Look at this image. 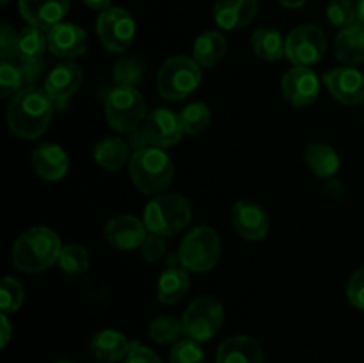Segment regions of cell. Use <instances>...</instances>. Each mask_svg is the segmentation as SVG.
Returning a JSON list of instances; mask_svg holds the SVG:
<instances>
[{"label":"cell","instance_id":"cell-18","mask_svg":"<svg viewBox=\"0 0 364 363\" xmlns=\"http://www.w3.org/2000/svg\"><path fill=\"white\" fill-rule=\"evenodd\" d=\"M149 235L144 221L134 216H116L105 224V237L110 246L121 251L141 248Z\"/></svg>","mask_w":364,"mask_h":363},{"label":"cell","instance_id":"cell-32","mask_svg":"<svg viewBox=\"0 0 364 363\" xmlns=\"http://www.w3.org/2000/svg\"><path fill=\"white\" fill-rule=\"evenodd\" d=\"M25 78L23 68L18 60H2L0 63V95L2 98H13L23 89Z\"/></svg>","mask_w":364,"mask_h":363},{"label":"cell","instance_id":"cell-12","mask_svg":"<svg viewBox=\"0 0 364 363\" xmlns=\"http://www.w3.org/2000/svg\"><path fill=\"white\" fill-rule=\"evenodd\" d=\"M323 84L331 96L343 105H359L364 102V75L354 66H340L323 75Z\"/></svg>","mask_w":364,"mask_h":363},{"label":"cell","instance_id":"cell-1","mask_svg":"<svg viewBox=\"0 0 364 363\" xmlns=\"http://www.w3.org/2000/svg\"><path fill=\"white\" fill-rule=\"evenodd\" d=\"M53 102L45 89L28 85L11 98L7 105V123L20 139L34 141L41 137L53 117Z\"/></svg>","mask_w":364,"mask_h":363},{"label":"cell","instance_id":"cell-46","mask_svg":"<svg viewBox=\"0 0 364 363\" xmlns=\"http://www.w3.org/2000/svg\"><path fill=\"white\" fill-rule=\"evenodd\" d=\"M355 7H358V21L359 23H364V0H358Z\"/></svg>","mask_w":364,"mask_h":363},{"label":"cell","instance_id":"cell-9","mask_svg":"<svg viewBox=\"0 0 364 363\" xmlns=\"http://www.w3.org/2000/svg\"><path fill=\"white\" fill-rule=\"evenodd\" d=\"M183 333L196 342H206L215 337L224 324V308L217 299L203 295L194 299L181 317Z\"/></svg>","mask_w":364,"mask_h":363},{"label":"cell","instance_id":"cell-30","mask_svg":"<svg viewBox=\"0 0 364 363\" xmlns=\"http://www.w3.org/2000/svg\"><path fill=\"white\" fill-rule=\"evenodd\" d=\"M112 78L117 85H128L135 88L144 78V60L141 57L127 56L121 57L112 70Z\"/></svg>","mask_w":364,"mask_h":363},{"label":"cell","instance_id":"cell-21","mask_svg":"<svg viewBox=\"0 0 364 363\" xmlns=\"http://www.w3.org/2000/svg\"><path fill=\"white\" fill-rule=\"evenodd\" d=\"M217 363H263V351L251 337L237 335L219 345Z\"/></svg>","mask_w":364,"mask_h":363},{"label":"cell","instance_id":"cell-14","mask_svg":"<svg viewBox=\"0 0 364 363\" xmlns=\"http://www.w3.org/2000/svg\"><path fill=\"white\" fill-rule=\"evenodd\" d=\"M82 75L80 66L73 60H64V63L57 64L45 80V91L53 102L57 109H64L66 103L75 96V93L80 89L82 85Z\"/></svg>","mask_w":364,"mask_h":363},{"label":"cell","instance_id":"cell-3","mask_svg":"<svg viewBox=\"0 0 364 363\" xmlns=\"http://www.w3.org/2000/svg\"><path fill=\"white\" fill-rule=\"evenodd\" d=\"M128 169L134 185L144 194H160L173 184V160L160 148L148 146L135 149V153H132Z\"/></svg>","mask_w":364,"mask_h":363},{"label":"cell","instance_id":"cell-43","mask_svg":"<svg viewBox=\"0 0 364 363\" xmlns=\"http://www.w3.org/2000/svg\"><path fill=\"white\" fill-rule=\"evenodd\" d=\"M82 4L84 6H87L89 9L92 11H105L109 9V7H112L110 4H112V0H82Z\"/></svg>","mask_w":364,"mask_h":363},{"label":"cell","instance_id":"cell-25","mask_svg":"<svg viewBox=\"0 0 364 363\" xmlns=\"http://www.w3.org/2000/svg\"><path fill=\"white\" fill-rule=\"evenodd\" d=\"M95 162L102 169L117 171L130 162V144L121 137H103L95 146Z\"/></svg>","mask_w":364,"mask_h":363},{"label":"cell","instance_id":"cell-7","mask_svg":"<svg viewBox=\"0 0 364 363\" xmlns=\"http://www.w3.org/2000/svg\"><path fill=\"white\" fill-rule=\"evenodd\" d=\"M105 116L110 128L130 134L146 120V102L137 88L116 85L105 96Z\"/></svg>","mask_w":364,"mask_h":363},{"label":"cell","instance_id":"cell-28","mask_svg":"<svg viewBox=\"0 0 364 363\" xmlns=\"http://www.w3.org/2000/svg\"><path fill=\"white\" fill-rule=\"evenodd\" d=\"M46 48H48V39L45 31L28 25L18 34L16 60L20 64H43Z\"/></svg>","mask_w":364,"mask_h":363},{"label":"cell","instance_id":"cell-41","mask_svg":"<svg viewBox=\"0 0 364 363\" xmlns=\"http://www.w3.org/2000/svg\"><path fill=\"white\" fill-rule=\"evenodd\" d=\"M124 363H162L159 354L153 349L141 345L139 342H132V349L124 358Z\"/></svg>","mask_w":364,"mask_h":363},{"label":"cell","instance_id":"cell-24","mask_svg":"<svg viewBox=\"0 0 364 363\" xmlns=\"http://www.w3.org/2000/svg\"><path fill=\"white\" fill-rule=\"evenodd\" d=\"M188 292V274L181 265H169L159 278L156 298L164 305H176Z\"/></svg>","mask_w":364,"mask_h":363},{"label":"cell","instance_id":"cell-15","mask_svg":"<svg viewBox=\"0 0 364 363\" xmlns=\"http://www.w3.org/2000/svg\"><path fill=\"white\" fill-rule=\"evenodd\" d=\"M281 91L284 100L294 107L311 105L320 95L318 75L311 68L294 66L288 73H284L281 80Z\"/></svg>","mask_w":364,"mask_h":363},{"label":"cell","instance_id":"cell-4","mask_svg":"<svg viewBox=\"0 0 364 363\" xmlns=\"http://www.w3.org/2000/svg\"><path fill=\"white\" fill-rule=\"evenodd\" d=\"M192 206L185 196L171 192V194H156L146 205L144 224L149 233L160 237L176 235L191 223Z\"/></svg>","mask_w":364,"mask_h":363},{"label":"cell","instance_id":"cell-27","mask_svg":"<svg viewBox=\"0 0 364 363\" xmlns=\"http://www.w3.org/2000/svg\"><path fill=\"white\" fill-rule=\"evenodd\" d=\"M304 160L309 169L318 178L329 180L340 169V157L333 146L326 142H311L304 152Z\"/></svg>","mask_w":364,"mask_h":363},{"label":"cell","instance_id":"cell-13","mask_svg":"<svg viewBox=\"0 0 364 363\" xmlns=\"http://www.w3.org/2000/svg\"><path fill=\"white\" fill-rule=\"evenodd\" d=\"M231 224L242 238L249 242L262 241L270 230V217L258 203L242 199L231 209Z\"/></svg>","mask_w":364,"mask_h":363},{"label":"cell","instance_id":"cell-23","mask_svg":"<svg viewBox=\"0 0 364 363\" xmlns=\"http://www.w3.org/2000/svg\"><path fill=\"white\" fill-rule=\"evenodd\" d=\"M334 56L347 66L364 63V23L341 28L334 41Z\"/></svg>","mask_w":364,"mask_h":363},{"label":"cell","instance_id":"cell-39","mask_svg":"<svg viewBox=\"0 0 364 363\" xmlns=\"http://www.w3.org/2000/svg\"><path fill=\"white\" fill-rule=\"evenodd\" d=\"M139 249H141V255L146 262L156 263L166 256V241L160 235L149 233Z\"/></svg>","mask_w":364,"mask_h":363},{"label":"cell","instance_id":"cell-45","mask_svg":"<svg viewBox=\"0 0 364 363\" xmlns=\"http://www.w3.org/2000/svg\"><path fill=\"white\" fill-rule=\"evenodd\" d=\"M283 7H288V9H297V7L304 6L308 0H277Z\"/></svg>","mask_w":364,"mask_h":363},{"label":"cell","instance_id":"cell-26","mask_svg":"<svg viewBox=\"0 0 364 363\" xmlns=\"http://www.w3.org/2000/svg\"><path fill=\"white\" fill-rule=\"evenodd\" d=\"M228 41L219 31H206L198 36L192 48V59L201 68H212L226 56Z\"/></svg>","mask_w":364,"mask_h":363},{"label":"cell","instance_id":"cell-5","mask_svg":"<svg viewBox=\"0 0 364 363\" xmlns=\"http://www.w3.org/2000/svg\"><path fill=\"white\" fill-rule=\"evenodd\" d=\"M201 78V68L194 59L174 56L160 66L156 73V89L167 102H180L199 88Z\"/></svg>","mask_w":364,"mask_h":363},{"label":"cell","instance_id":"cell-2","mask_svg":"<svg viewBox=\"0 0 364 363\" xmlns=\"http://www.w3.org/2000/svg\"><path fill=\"white\" fill-rule=\"evenodd\" d=\"M60 237L48 226H34L23 231L13 244L11 260L18 270L38 274L59 262Z\"/></svg>","mask_w":364,"mask_h":363},{"label":"cell","instance_id":"cell-34","mask_svg":"<svg viewBox=\"0 0 364 363\" xmlns=\"http://www.w3.org/2000/svg\"><path fill=\"white\" fill-rule=\"evenodd\" d=\"M326 16L333 27L341 31L358 23V7L354 0H331L327 4Z\"/></svg>","mask_w":364,"mask_h":363},{"label":"cell","instance_id":"cell-31","mask_svg":"<svg viewBox=\"0 0 364 363\" xmlns=\"http://www.w3.org/2000/svg\"><path fill=\"white\" fill-rule=\"evenodd\" d=\"M183 335V324L176 317L160 315L149 324V338L156 344H176Z\"/></svg>","mask_w":364,"mask_h":363},{"label":"cell","instance_id":"cell-48","mask_svg":"<svg viewBox=\"0 0 364 363\" xmlns=\"http://www.w3.org/2000/svg\"><path fill=\"white\" fill-rule=\"evenodd\" d=\"M55 363H71V362H55Z\"/></svg>","mask_w":364,"mask_h":363},{"label":"cell","instance_id":"cell-40","mask_svg":"<svg viewBox=\"0 0 364 363\" xmlns=\"http://www.w3.org/2000/svg\"><path fill=\"white\" fill-rule=\"evenodd\" d=\"M347 298L354 308L364 312V267L355 270L347 283Z\"/></svg>","mask_w":364,"mask_h":363},{"label":"cell","instance_id":"cell-20","mask_svg":"<svg viewBox=\"0 0 364 363\" xmlns=\"http://www.w3.org/2000/svg\"><path fill=\"white\" fill-rule=\"evenodd\" d=\"M258 14V0H217L213 20L224 31H238L251 23Z\"/></svg>","mask_w":364,"mask_h":363},{"label":"cell","instance_id":"cell-35","mask_svg":"<svg viewBox=\"0 0 364 363\" xmlns=\"http://www.w3.org/2000/svg\"><path fill=\"white\" fill-rule=\"evenodd\" d=\"M91 260H89L87 249L78 244L63 246V251L59 256V267L68 274H82L89 269Z\"/></svg>","mask_w":364,"mask_h":363},{"label":"cell","instance_id":"cell-17","mask_svg":"<svg viewBox=\"0 0 364 363\" xmlns=\"http://www.w3.org/2000/svg\"><path fill=\"white\" fill-rule=\"evenodd\" d=\"M71 0H18L20 14L28 25L48 32L63 21Z\"/></svg>","mask_w":364,"mask_h":363},{"label":"cell","instance_id":"cell-19","mask_svg":"<svg viewBox=\"0 0 364 363\" xmlns=\"http://www.w3.org/2000/svg\"><path fill=\"white\" fill-rule=\"evenodd\" d=\"M31 162L38 177L46 182H57L70 171V157L55 142H43L32 152Z\"/></svg>","mask_w":364,"mask_h":363},{"label":"cell","instance_id":"cell-8","mask_svg":"<svg viewBox=\"0 0 364 363\" xmlns=\"http://www.w3.org/2000/svg\"><path fill=\"white\" fill-rule=\"evenodd\" d=\"M180 265L192 273H206L220 258V238L213 228L198 226L188 231L178 249Z\"/></svg>","mask_w":364,"mask_h":363},{"label":"cell","instance_id":"cell-37","mask_svg":"<svg viewBox=\"0 0 364 363\" xmlns=\"http://www.w3.org/2000/svg\"><path fill=\"white\" fill-rule=\"evenodd\" d=\"M171 363H205V352H203L199 342L192 338H183L176 342L171 349Z\"/></svg>","mask_w":364,"mask_h":363},{"label":"cell","instance_id":"cell-6","mask_svg":"<svg viewBox=\"0 0 364 363\" xmlns=\"http://www.w3.org/2000/svg\"><path fill=\"white\" fill-rule=\"evenodd\" d=\"M185 130L181 125L180 114H174L169 109H155L146 116L141 127L130 132V141L128 144L134 148H153L166 149L178 144L183 137Z\"/></svg>","mask_w":364,"mask_h":363},{"label":"cell","instance_id":"cell-36","mask_svg":"<svg viewBox=\"0 0 364 363\" xmlns=\"http://www.w3.org/2000/svg\"><path fill=\"white\" fill-rule=\"evenodd\" d=\"M0 305L6 315L18 312L23 305V288L14 278L6 276L0 283Z\"/></svg>","mask_w":364,"mask_h":363},{"label":"cell","instance_id":"cell-44","mask_svg":"<svg viewBox=\"0 0 364 363\" xmlns=\"http://www.w3.org/2000/svg\"><path fill=\"white\" fill-rule=\"evenodd\" d=\"M326 191L327 194L333 196V198H340V196L343 194V185H341L338 180H329L326 185Z\"/></svg>","mask_w":364,"mask_h":363},{"label":"cell","instance_id":"cell-42","mask_svg":"<svg viewBox=\"0 0 364 363\" xmlns=\"http://www.w3.org/2000/svg\"><path fill=\"white\" fill-rule=\"evenodd\" d=\"M0 327H2V335H0V345H2V347H6L11 340V335H13V324H11L9 315H6V313H2V317H0Z\"/></svg>","mask_w":364,"mask_h":363},{"label":"cell","instance_id":"cell-29","mask_svg":"<svg viewBox=\"0 0 364 363\" xmlns=\"http://www.w3.org/2000/svg\"><path fill=\"white\" fill-rule=\"evenodd\" d=\"M252 52L265 60H279L287 57V39L279 31L269 27L256 28L251 38Z\"/></svg>","mask_w":364,"mask_h":363},{"label":"cell","instance_id":"cell-33","mask_svg":"<svg viewBox=\"0 0 364 363\" xmlns=\"http://www.w3.org/2000/svg\"><path fill=\"white\" fill-rule=\"evenodd\" d=\"M181 125H183L185 134H199L205 130L212 120V110L205 102H194L188 103L183 110L180 112Z\"/></svg>","mask_w":364,"mask_h":363},{"label":"cell","instance_id":"cell-47","mask_svg":"<svg viewBox=\"0 0 364 363\" xmlns=\"http://www.w3.org/2000/svg\"><path fill=\"white\" fill-rule=\"evenodd\" d=\"M0 2H2V6H6V4L9 2V0H0Z\"/></svg>","mask_w":364,"mask_h":363},{"label":"cell","instance_id":"cell-10","mask_svg":"<svg viewBox=\"0 0 364 363\" xmlns=\"http://www.w3.org/2000/svg\"><path fill=\"white\" fill-rule=\"evenodd\" d=\"M327 52V39L322 28L304 23L287 36V59L294 66L311 68L320 63Z\"/></svg>","mask_w":364,"mask_h":363},{"label":"cell","instance_id":"cell-11","mask_svg":"<svg viewBox=\"0 0 364 363\" xmlns=\"http://www.w3.org/2000/svg\"><path fill=\"white\" fill-rule=\"evenodd\" d=\"M135 32L134 18L123 7H109L96 20V34L109 52L121 53L130 48Z\"/></svg>","mask_w":364,"mask_h":363},{"label":"cell","instance_id":"cell-16","mask_svg":"<svg viewBox=\"0 0 364 363\" xmlns=\"http://www.w3.org/2000/svg\"><path fill=\"white\" fill-rule=\"evenodd\" d=\"M46 39L50 52L63 60L77 59L87 50V34L84 28L68 21H60L59 25L50 28L46 32Z\"/></svg>","mask_w":364,"mask_h":363},{"label":"cell","instance_id":"cell-22","mask_svg":"<svg viewBox=\"0 0 364 363\" xmlns=\"http://www.w3.org/2000/svg\"><path fill=\"white\" fill-rule=\"evenodd\" d=\"M132 342L121 331L102 330L92 337L91 352L96 359L105 363L121 362L128 356Z\"/></svg>","mask_w":364,"mask_h":363},{"label":"cell","instance_id":"cell-38","mask_svg":"<svg viewBox=\"0 0 364 363\" xmlns=\"http://www.w3.org/2000/svg\"><path fill=\"white\" fill-rule=\"evenodd\" d=\"M18 34L11 25L2 23L0 27V57L2 60H16L18 57Z\"/></svg>","mask_w":364,"mask_h":363}]
</instances>
